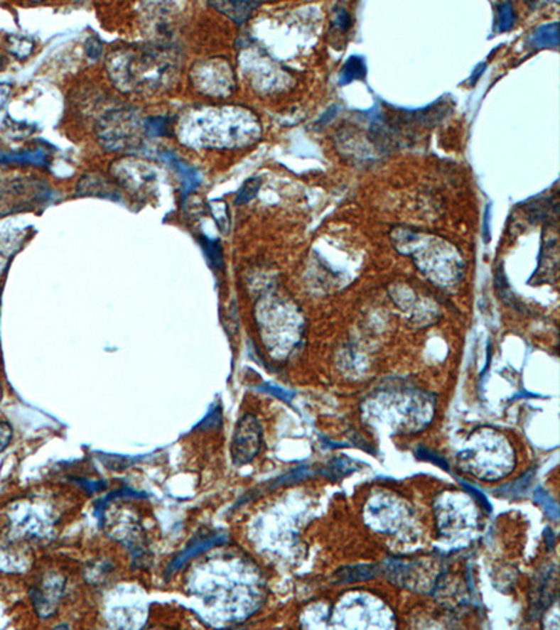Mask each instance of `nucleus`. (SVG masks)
Segmentation results:
<instances>
[{"label": "nucleus", "instance_id": "nucleus-5", "mask_svg": "<svg viewBox=\"0 0 560 630\" xmlns=\"http://www.w3.org/2000/svg\"><path fill=\"white\" fill-rule=\"evenodd\" d=\"M138 115L131 109H115L97 125V136L109 150H124L138 139Z\"/></svg>", "mask_w": 560, "mask_h": 630}, {"label": "nucleus", "instance_id": "nucleus-22", "mask_svg": "<svg viewBox=\"0 0 560 630\" xmlns=\"http://www.w3.org/2000/svg\"><path fill=\"white\" fill-rule=\"evenodd\" d=\"M101 49H102V47H101V43H99L98 40H95V38H90L89 43H87V45H86V50H87V53H89L90 58H97V56H99Z\"/></svg>", "mask_w": 560, "mask_h": 630}, {"label": "nucleus", "instance_id": "nucleus-13", "mask_svg": "<svg viewBox=\"0 0 560 630\" xmlns=\"http://www.w3.org/2000/svg\"><path fill=\"white\" fill-rule=\"evenodd\" d=\"M209 207L219 230L226 234L230 229V214L227 205L223 200H213L209 203Z\"/></svg>", "mask_w": 560, "mask_h": 630}, {"label": "nucleus", "instance_id": "nucleus-17", "mask_svg": "<svg viewBox=\"0 0 560 630\" xmlns=\"http://www.w3.org/2000/svg\"><path fill=\"white\" fill-rule=\"evenodd\" d=\"M515 14L513 4L510 1L502 3L497 6V31L505 33L513 27Z\"/></svg>", "mask_w": 560, "mask_h": 630}, {"label": "nucleus", "instance_id": "nucleus-21", "mask_svg": "<svg viewBox=\"0 0 560 630\" xmlns=\"http://www.w3.org/2000/svg\"><path fill=\"white\" fill-rule=\"evenodd\" d=\"M220 420H222V416H220V409L217 408V409H215L213 412H210L209 415H208V418L200 423V426L199 428H213V426H219V423H220Z\"/></svg>", "mask_w": 560, "mask_h": 630}, {"label": "nucleus", "instance_id": "nucleus-1", "mask_svg": "<svg viewBox=\"0 0 560 630\" xmlns=\"http://www.w3.org/2000/svg\"><path fill=\"white\" fill-rule=\"evenodd\" d=\"M458 465L480 481H499L512 474L515 454L509 438L492 428L475 430L460 450Z\"/></svg>", "mask_w": 560, "mask_h": 630}, {"label": "nucleus", "instance_id": "nucleus-29", "mask_svg": "<svg viewBox=\"0 0 560 630\" xmlns=\"http://www.w3.org/2000/svg\"><path fill=\"white\" fill-rule=\"evenodd\" d=\"M1 396H3V391H1V388H0V401H1Z\"/></svg>", "mask_w": 560, "mask_h": 630}, {"label": "nucleus", "instance_id": "nucleus-12", "mask_svg": "<svg viewBox=\"0 0 560 630\" xmlns=\"http://www.w3.org/2000/svg\"><path fill=\"white\" fill-rule=\"evenodd\" d=\"M532 45L537 48H556L559 45V26L558 23L541 26L532 36Z\"/></svg>", "mask_w": 560, "mask_h": 630}, {"label": "nucleus", "instance_id": "nucleus-10", "mask_svg": "<svg viewBox=\"0 0 560 630\" xmlns=\"http://www.w3.org/2000/svg\"><path fill=\"white\" fill-rule=\"evenodd\" d=\"M217 10L226 13L230 16L235 23L241 24L247 20V17L251 14V11L259 6V3H251V1H223V3H210Z\"/></svg>", "mask_w": 560, "mask_h": 630}, {"label": "nucleus", "instance_id": "nucleus-24", "mask_svg": "<svg viewBox=\"0 0 560 630\" xmlns=\"http://www.w3.org/2000/svg\"><path fill=\"white\" fill-rule=\"evenodd\" d=\"M11 92V86L6 85V83H0V109L4 107L7 98L10 96Z\"/></svg>", "mask_w": 560, "mask_h": 630}, {"label": "nucleus", "instance_id": "nucleus-4", "mask_svg": "<svg viewBox=\"0 0 560 630\" xmlns=\"http://www.w3.org/2000/svg\"><path fill=\"white\" fill-rule=\"evenodd\" d=\"M50 190L40 181L16 180L0 183V217L33 210L50 197Z\"/></svg>", "mask_w": 560, "mask_h": 630}, {"label": "nucleus", "instance_id": "nucleus-18", "mask_svg": "<svg viewBox=\"0 0 560 630\" xmlns=\"http://www.w3.org/2000/svg\"><path fill=\"white\" fill-rule=\"evenodd\" d=\"M261 184L262 183L259 178H249L248 181H245L239 192L235 196V205H242L254 199L261 188Z\"/></svg>", "mask_w": 560, "mask_h": 630}, {"label": "nucleus", "instance_id": "nucleus-6", "mask_svg": "<svg viewBox=\"0 0 560 630\" xmlns=\"http://www.w3.org/2000/svg\"><path fill=\"white\" fill-rule=\"evenodd\" d=\"M262 447V428L259 420L251 415L245 413L239 418L234 429L232 440V460L234 465L242 467L254 461L259 454Z\"/></svg>", "mask_w": 560, "mask_h": 630}, {"label": "nucleus", "instance_id": "nucleus-11", "mask_svg": "<svg viewBox=\"0 0 560 630\" xmlns=\"http://www.w3.org/2000/svg\"><path fill=\"white\" fill-rule=\"evenodd\" d=\"M366 73H367V69H366L365 59L362 56H350L342 67L339 83L342 86H345V85H349L355 80L365 79Z\"/></svg>", "mask_w": 560, "mask_h": 630}, {"label": "nucleus", "instance_id": "nucleus-14", "mask_svg": "<svg viewBox=\"0 0 560 630\" xmlns=\"http://www.w3.org/2000/svg\"><path fill=\"white\" fill-rule=\"evenodd\" d=\"M171 161L176 165V168L178 170V173L181 174V180H183V184H184V194L192 192L199 185V174H198V171L190 168L185 163L177 160V157H173Z\"/></svg>", "mask_w": 560, "mask_h": 630}, {"label": "nucleus", "instance_id": "nucleus-26", "mask_svg": "<svg viewBox=\"0 0 560 630\" xmlns=\"http://www.w3.org/2000/svg\"><path fill=\"white\" fill-rule=\"evenodd\" d=\"M485 67H486V65H479V66H478V70H476V72L473 73V76L470 77V83H472V85H473V83L479 79V76L485 72Z\"/></svg>", "mask_w": 560, "mask_h": 630}, {"label": "nucleus", "instance_id": "nucleus-19", "mask_svg": "<svg viewBox=\"0 0 560 630\" xmlns=\"http://www.w3.org/2000/svg\"><path fill=\"white\" fill-rule=\"evenodd\" d=\"M144 131L149 136H161V135H167L170 131V124H168V118H163V116H156V118H150L144 122Z\"/></svg>", "mask_w": 560, "mask_h": 630}, {"label": "nucleus", "instance_id": "nucleus-28", "mask_svg": "<svg viewBox=\"0 0 560 630\" xmlns=\"http://www.w3.org/2000/svg\"><path fill=\"white\" fill-rule=\"evenodd\" d=\"M3 66H4V59H3V56L0 55V70L3 69Z\"/></svg>", "mask_w": 560, "mask_h": 630}, {"label": "nucleus", "instance_id": "nucleus-25", "mask_svg": "<svg viewBox=\"0 0 560 630\" xmlns=\"http://www.w3.org/2000/svg\"><path fill=\"white\" fill-rule=\"evenodd\" d=\"M261 389H264V391H266V392H271V393H274V395H276V396H279L281 399H289V395L283 391V389H280V388L276 387H271V386H266V387H262Z\"/></svg>", "mask_w": 560, "mask_h": 630}, {"label": "nucleus", "instance_id": "nucleus-20", "mask_svg": "<svg viewBox=\"0 0 560 630\" xmlns=\"http://www.w3.org/2000/svg\"><path fill=\"white\" fill-rule=\"evenodd\" d=\"M13 429L7 422H0V451H3L11 441Z\"/></svg>", "mask_w": 560, "mask_h": 630}, {"label": "nucleus", "instance_id": "nucleus-23", "mask_svg": "<svg viewBox=\"0 0 560 630\" xmlns=\"http://www.w3.org/2000/svg\"><path fill=\"white\" fill-rule=\"evenodd\" d=\"M336 24L342 28V30H348L349 28V26H350V16H349V13L346 11V10H340L339 13H338V16H336Z\"/></svg>", "mask_w": 560, "mask_h": 630}, {"label": "nucleus", "instance_id": "nucleus-8", "mask_svg": "<svg viewBox=\"0 0 560 630\" xmlns=\"http://www.w3.org/2000/svg\"><path fill=\"white\" fill-rule=\"evenodd\" d=\"M77 192L79 195L86 196H99V197H108V199H119L118 190L104 177L101 175H85L79 184H77Z\"/></svg>", "mask_w": 560, "mask_h": 630}, {"label": "nucleus", "instance_id": "nucleus-27", "mask_svg": "<svg viewBox=\"0 0 560 630\" xmlns=\"http://www.w3.org/2000/svg\"><path fill=\"white\" fill-rule=\"evenodd\" d=\"M335 111H336V107H332V108H330V109L328 111L327 116H323V118L320 119V122H318V124H324V122L327 124L328 121H329V119H330V118H332V116L335 115V114H332V112H335Z\"/></svg>", "mask_w": 560, "mask_h": 630}, {"label": "nucleus", "instance_id": "nucleus-3", "mask_svg": "<svg viewBox=\"0 0 560 630\" xmlns=\"http://www.w3.org/2000/svg\"><path fill=\"white\" fill-rule=\"evenodd\" d=\"M336 628H394V615L377 598L367 594H346L330 618Z\"/></svg>", "mask_w": 560, "mask_h": 630}, {"label": "nucleus", "instance_id": "nucleus-15", "mask_svg": "<svg viewBox=\"0 0 560 630\" xmlns=\"http://www.w3.org/2000/svg\"><path fill=\"white\" fill-rule=\"evenodd\" d=\"M9 50L18 59H26L34 50V41L24 36H11L7 38Z\"/></svg>", "mask_w": 560, "mask_h": 630}, {"label": "nucleus", "instance_id": "nucleus-9", "mask_svg": "<svg viewBox=\"0 0 560 630\" xmlns=\"http://www.w3.org/2000/svg\"><path fill=\"white\" fill-rule=\"evenodd\" d=\"M219 541H220L219 536H213V535L195 541L193 543H190L187 549H184V550H183V552H181V553H180L173 562H171V565H170L167 573H168V575H173V573L177 572L183 565H185L189 559H192V558H195L196 555L205 552L206 549H210V548H212L213 545H216Z\"/></svg>", "mask_w": 560, "mask_h": 630}, {"label": "nucleus", "instance_id": "nucleus-7", "mask_svg": "<svg viewBox=\"0 0 560 630\" xmlns=\"http://www.w3.org/2000/svg\"><path fill=\"white\" fill-rule=\"evenodd\" d=\"M436 511L438 528L447 536L472 530L476 526L475 509L463 494L448 496L446 500L441 499L438 506H436Z\"/></svg>", "mask_w": 560, "mask_h": 630}, {"label": "nucleus", "instance_id": "nucleus-2", "mask_svg": "<svg viewBox=\"0 0 560 630\" xmlns=\"http://www.w3.org/2000/svg\"><path fill=\"white\" fill-rule=\"evenodd\" d=\"M170 66V60L164 58L163 52L141 49L140 52L118 55L111 69L118 85H128L129 89H140L147 85H158Z\"/></svg>", "mask_w": 560, "mask_h": 630}, {"label": "nucleus", "instance_id": "nucleus-16", "mask_svg": "<svg viewBox=\"0 0 560 630\" xmlns=\"http://www.w3.org/2000/svg\"><path fill=\"white\" fill-rule=\"evenodd\" d=\"M200 244H202V246H203V249H205V252H206V255H208V258L210 261V265L213 268H217V269L223 268V251H222L220 241L219 240H212V239H208V237L202 236Z\"/></svg>", "mask_w": 560, "mask_h": 630}]
</instances>
